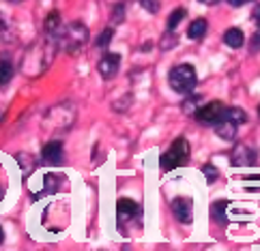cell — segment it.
<instances>
[{
  "mask_svg": "<svg viewBox=\"0 0 260 251\" xmlns=\"http://www.w3.org/2000/svg\"><path fill=\"white\" fill-rule=\"evenodd\" d=\"M54 45H56V41L48 39V37H43V41L35 43L24 56V62H22L24 73L39 76L41 71L48 69V64L52 62V56H54Z\"/></svg>",
  "mask_w": 260,
  "mask_h": 251,
  "instance_id": "6da1fadb",
  "label": "cell"
},
{
  "mask_svg": "<svg viewBox=\"0 0 260 251\" xmlns=\"http://www.w3.org/2000/svg\"><path fill=\"white\" fill-rule=\"evenodd\" d=\"M56 43L62 45L64 52L76 54L88 43V28L82 22H71L67 26H62V32H60Z\"/></svg>",
  "mask_w": 260,
  "mask_h": 251,
  "instance_id": "7a4b0ae2",
  "label": "cell"
},
{
  "mask_svg": "<svg viewBox=\"0 0 260 251\" xmlns=\"http://www.w3.org/2000/svg\"><path fill=\"white\" fill-rule=\"evenodd\" d=\"M189 161V142L185 137H176L170 144V148L161 155L159 167L164 172H172L176 167H181Z\"/></svg>",
  "mask_w": 260,
  "mask_h": 251,
  "instance_id": "3957f363",
  "label": "cell"
},
{
  "mask_svg": "<svg viewBox=\"0 0 260 251\" xmlns=\"http://www.w3.org/2000/svg\"><path fill=\"white\" fill-rule=\"evenodd\" d=\"M168 84L174 92H179V95H189L198 84L196 69H193L191 64H176L168 76Z\"/></svg>",
  "mask_w": 260,
  "mask_h": 251,
  "instance_id": "277c9868",
  "label": "cell"
},
{
  "mask_svg": "<svg viewBox=\"0 0 260 251\" xmlns=\"http://www.w3.org/2000/svg\"><path fill=\"white\" fill-rule=\"evenodd\" d=\"M73 120H76V107H73V103H60L56 107H52L48 112V116L43 118V127L50 129V131L56 133L58 129L62 131V129H69L73 125Z\"/></svg>",
  "mask_w": 260,
  "mask_h": 251,
  "instance_id": "5b68a950",
  "label": "cell"
},
{
  "mask_svg": "<svg viewBox=\"0 0 260 251\" xmlns=\"http://www.w3.org/2000/svg\"><path fill=\"white\" fill-rule=\"evenodd\" d=\"M142 215V208H140V204H138L136 200L132 198H118L116 202V217H118V223L123 226V223L127 221H134Z\"/></svg>",
  "mask_w": 260,
  "mask_h": 251,
  "instance_id": "8992f818",
  "label": "cell"
},
{
  "mask_svg": "<svg viewBox=\"0 0 260 251\" xmlns=\"http://www.w3.org/2000/svg\"><path fill=\"white\" fill-rule=\"evenodd\" d=\"M172 215L176 217V221L185 223V226L193 221V200L189 195H179V198L172 200Z\"/></svg>",
  "mask_w": 260,
  "mask_h": 251,
  "instance_id": "52a82bcc",
  "label": "cell"
},
{
  "mask_svg": "<svg viewBox=\"0 0 260 251\" xmlns=\"http://www.w3.org/2000/svg\"><path fill=\"white\" fill-rule=\"evenodd\" d=\"M118 67H120V56L108 52L104 58L99 60L97 71H99V76L104 78V80H114L118 76Z\"/></svg>",
  "mask_w": 260,
  "mask_h": 251,
  "instance_id": "ba28073f",
  "label": "cell"
},
{
  "mask_svg": "<svg viewBox=\"0 0 260 251\" xmlns=\"http://www.w3.org/2000/svg\"><path fill=\"white\" fill-rule=\"evenodd\" d=\"M41 161L45 165H52L56 167L62 163V142H58V139H52V142H48L43 148H41Z\"/></svg>",
  "mask_w": 260,
  "mask_h": 251,
  "instance_id": "9c48e42d",
  "label": "cell"
},
{
  "mask_svg": "<svg viewBox=\"0 0 260 251\" xmlns=\"http://www.w3.org/2000/svg\"><path fill=\"white\" fill-rule=\"evenodd\" d=\"M221 107L224 105H221L219 101H213V103H207V105H198V110L193 112V118H196L198 123H202V125H213L217 120Z\"/></svg>",
  "mask_w": 260,
  "mask_h": 251,
  "instance_id": "30bf717a",
  "label": "cell"
},
{
  "mask_svg": "<svg viewBox=\"0 0 260 251\" xmlns=\"http://www.w3.org/2000/svg\"><path fill=\"white\" fill-rule=\"evenodd\" d=\"M230 161L235 167H247V165H256V153L249 146L239 144L230 155Z\"/></svg>",
  "mask_w": 260,
  "mask_h": 251,
  "instance_id": "8fae6325",
  "label": "cell"
},
{
  "mask_svg": "<svg viewBox=\"0 0 260 251\" xmlns=\"http://www.w3.org/2000/svg\"><path fill=\"white\" fill-rule=\"evenodd\" d=\"M43 37H48V39H54V41H58V37L62 32V20H60V13L58 11H52L48 15V20H45L43 24Z\"/></svg>",
  "mask_w": 260,
  "mask_h": 251,
  "instance_id": "7c38bea8",
  "label": "cell"
},
{
  "mask_svg": "<svg viewBox=\"0 0 260 251\" xmlns=\"http://www.w3.org/2000/svg\"><path fill=\"white\" fill-rule=\"evenodd\" d=\"M213 127H215V133L221 139H226V142H232V139L237 137V131H239V125L232 123L228 118H217L215 123H213Z\"/></svg>",
  "mask_w": 260,
  "mask_h": 251,
  "instance_id": "4fadbf2b",
  "label": "cell"
},
{
  "mask_svg": "<svg viewBox=\"0 0 260 251\" xmlns=\"http://www.w3.org/2000/svg\"><path fill=\"white\" fill-rule=\"evenodd\" d=\"M207 30H209V24L207 20H202V17H198V20H193L187 28V37L191 41H202L204 37H207Z\"/></svg>",
  "mask_w": 260,
  "mask_h": 251,
  "instance_id": "5bb4252c",
  "label": "cell"
},
{
  "mask_svg": "<svg viewBox=\"0 0 260 251\" xmlns=\"http://www.w3.org/2000/svg\"><path fill=\"white\" fill-rule=\"evenodd\" d=\"M224 43L228 45V48H232V50L243 48L245 37H243V32H241V28H228V30L224 32Z\"/></svg>",
  "mask_w": 260,
  "mask_h": 251,
  "instance_id": "9a60e30c",
  "label": "cell"
},
{
  "mask_svg": "<svg viewBox=\"0 0 260 251\" xmlns=\"http://www.w3.org/2000/svg\"><path fill=\"white\" fill-rule=\"evenodd\" d=\"M217 118H228V120H232V123H237V125L247 123V114L243 110H239V107H221Z\"/></svg>",
  "mask_w": 260,
  "mask_h": 251,
  "instance_id": "2e32d148",
  "label": "cell"
},
{
  "mask_svg": "<svg viewBox=\"0 0 260 251\" xmlns=\"http://www.w3.org/2000/svg\"><path fill=\"white\" fill-rule=\"evenodd\" d=\"M226 210H228V202H226V200H219V202H215V204L211 206V217L215 219L217 223H221V226H226V223H228Z\"/></svg>",
  "mask_w": 260,
  "mask_h": 251,
  "instance_id": "e0dca14e",
  "label": "cell"
},
{
  "mask_svg": "<svg viewBox=\"0 0 260 251\" xmlns=\"http://www.w3.org/2000/svg\"><path fill=\"white\" fill-rule=\"evenodd\" d=\"M185 15H187V9L185 7L174 9V11L170 13V17H168V30H176V26L185 20Z\"/></svg>",
  "mask_w": 260,
  "mask_h": 251,
  "instance_id": "ac0fdd59",
  "label": "cell"
},
{
  "mask_svg": "<svg viewBox=\"0 0 260 251\" xmlns=\"http://www.w3.org/2000/svg\"><path fill=\"white\" fill-rule=\"evenodd\" d=\"M11 78H13V64L3 58L0 60V86H7Z\"/></svg>",
  "mask_w": 260,
  "mask_h": 251,
  "instance_id": "d6986e66",
  "label": "cell"
},
{
  "mask_svg": "<svg viewBox=\"0 0 260 251\" xmlns=\"http://www.w3.org/2000/svg\"><path fill=\"white\" fill-rule=\"evenodd\" d=\"M110 22H112V26H118L125 22V5L118 3L112 7V11H110Z\"/></svg>",
  "mask_w": 260,
  "mask_h": 251,
  "instance_id": "ffe728a7",
  "label": "cell"
},
{
  "mask_svg": "<svg viewBox=\"0 0 260 251\" xmlns=\"http://www.w3.org/2000/svg\"><path fill=\"white\" fill-rule=\"evenodd\" d=\"M200 101H202L200 95H191V97H187V101H183V112H185L187 116H193V112L198 110Z\"/></svg>",
  "mask_w": 260,
  "mask_h": 251,
  "instance_id": "44dd1931",
  "label": "cell"
},
{
  "mask_svg": "<svg viewBox=\"0 0 260 251\" xmlns=\"http://www.w3.org/2000/svg\"><path fill=\"white\" fill-rule=\"evenodd\" d=\"M112 37H114V28H106V30L99 34V39L95 41V45H97V48H101V50H108V45H110V41H112Z\"/></svg>",
  "mask_w": 260,
  "mask_h": 251,
  "instance_id": "7402d4cb",
  "label": "cell"
},
{
  "mask_svg": "<svg viewBox=\"0 0 260 251\" xmlns=\"http://www.w3.org/2000/svg\"><path fill=\"white\" fill-rule=\"evenodd\" d=\"M202 174H204V178H207V183H215V181H217V176H219L217 167H213L211 163L202 165Z\"/></svg>",
  "mask_w": 260,
  "mask_h": 251,
  "instance_id": "603a6c76",
  "label": "cell"
},
{
  "mask_svg": "<svg viewBox=\"0 0 260 251\" xmlns=\"http://www.w3.org/2000/svg\"><path fill=\"white\" fill-rule=\"evenodd\" d=\"M140 5L142 9H146L148 13H159V0H140Z\"/></svg>",
  "mask_w": 260,
  "mask_h": 251,
  "instance_id": "cb8c5ba5",
  "label": "cell"
},
{
  "mask_svg": "<svg viewBox=\"0 0 260 251\" xmlns=\"http://www.w3.org/2000/svg\"><path fill=\"white\" fill-rule=\"evenodd\" d=\"M226 3L230 5V7H243V5H247V3H252V0H226Z\"/></svg>",
  "mask_w": 260,
  "mask_h": 251,
  "instance_id": "d4e9b609",
  "label": "cell"
},
{
  "mask_svg": "<svg viewBox=\"0 0 260 251\" xmlns=\"http://www.w3.org/2000/svg\"><path fill=\"white\" fill-rule=\"evenodd\" d=\"M258 52V32L254 34V39H252V54H256Z\"/></svg>",
  "mask_w": 260,
  "mask_h": 251,
  "instance_id": "484cf974",
  "label": "cell"
},
{
  "mask_svg": "<svg viewBox=\"0 0 260 251\" xmlns=\"http://www.w3.org/2000/svg\"><path fill=\"white\" fill-rule=\"evenodd\" d=\"M198 3H202V5H207V7H213V5H217L219 0H198Z\"/></svg>",
  "mask_w": 260,
  "mask_h": 251,
  "instance_id": "4316f807",
  "label": "cell"
},
{
  "mask_svg": "<svg viewBox=\"0 0 260 251\" xmlns=\"http://www.w3.org/2000/svg\"><path fill=\"white\" fill-rule=\"evenodd\" d=\"M3 238H5V232H3V226H0V243H3Z\"/></svg>",
  "mask_w": 260,
  "mask_h": 251,
  "instance_id": "83f0119b",
  "label": "cell"
},
{
  "mask_svg": "<svg viewBox=\"0 0 260 251\" xmlns=\"http://www.w3.org/2000/svg\"><path fill=\"white\" fill-rule=\"evenodd\" d=\"M7 3H11V5H17V3H24V0H7Z\"/></svg>",
  "mask_w": 260,
  "mask_h": 251,
  "instance_id": "f1b7e54d",
  "label": "cell"
},
{
  "mask_svg": "<svg viewBox=\"0 0 260 251\" xmlns=\"http://www.w3.org/2000/svg\"><path fill=\"white\" fill-rule=\"evenodd\" d=\"M3 198H5V191H3V189H0V202H3Z\"/></svg>",
  "mask_w": 260,
  "mask_h": 251,
  "instance_id": "f546056e",
  "label": "cell"
}]
</instances>
